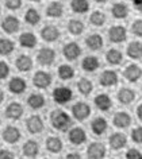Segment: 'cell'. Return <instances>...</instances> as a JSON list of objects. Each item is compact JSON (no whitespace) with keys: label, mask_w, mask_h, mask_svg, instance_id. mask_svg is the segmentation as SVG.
<instances>
[{"label":"cell","mask_w":142,"mask_h":159,"mask_svg":"<svg viewBox=\"0 0 142 159\" xmlns=\"http://www.w3.org/2000/svg\"><path fill=\"white\" fill-rule=\"evenodd\" d=\"M116 97H118V100H119L122 104H130V102H133L134 98H135V93H134L131 89L123 88V89H121L119 92H118Z\"/></svg>","instance_id":"29"},{"label":"cell","mask_w":142,"mask_h":159,"mask_svg":"<svg viewBox=\"0 0 142 159\" xmlns=\"http://www.w3.org/2000/svg\"><path fill=\"white\" fill-rule=\"evenodd\" d=\"M50 121H52V125L54 128L60 129V131H65L70 125L69 115L65 113L64 111H61V109L53 111L52 115H50Z\"/></svg>","instance_id":"1"},{"label":"cell","mask_w":142,"mask_h":159,"mask_svg":"<svg viewBox=\"0 0 142 159\" xmlns=\"http://www.w3.org/2000/svg\"><path fill=\"white\" fill-rule=\"evenodd\" d=\"M87 154L89 159H103L106 157V146L103 143H91Z\"/></svg>","instance_id":"7"},{"label":"cell","mask_w":142,"mask_h":159,"mask_svg":"<svg viewBox=\"0 0 142 159\" xmlns=\"http://www.w3.org/2000/svg\"><path fill=\"white\" fill-rule=\"evenodd\" d=\"M10 74V66L4 61H0V80H4Z\"/></svg>","instance_id":"42"},{"label":"cell","mask_w":142,"mask_h":159,"mask_svg":"<svg viewBox=\"0 0 142 159\" xmlns=\"http://www.w3.org/2000/svg\"><path fill=\"white\" fill-rule=\"evenodd\" d=\"M91 128H92V132L95 135H102L107 129V121H106L104 117H96V119H93Z\"/></svg>","instance_id":"25"},{"label":"cell","mask_w":142,"mask_h":159,"mask_svg":"<svg viewBox=\"0 0 142 159\" xmlns=\"http://www.w3.org/2000/svg\"><path fill=\"white\" fill-rule=\"evenodd\" d=\"M0 159H15V157L8 150H0Z\"/></svg>","instance_id":"46"},{"label":"cell","mask_w":142,"mask_h":159,"mask_svg":"<svg viewBox=\"0 0 142 159\" xmlns=\"http://www.w3.org/2000/svg\"><path fill=\"white\" fill-rule=\"evenodd\" d=\"M3 100H4V93H3V90L0 89V104L3 102Z\"/></svg>","instance_id":"50"},{"label":"cell","mask_w":142,"mask_h":159,"mask_svg":"<svg viewBox=\"0 0 142 159\" xmlns=\"http://www.w3.org/2000/svg\"><path fill=\"white\" fill-rule=\"evenodd\" d=\"M131 31H133L134 35H137V37H142V19L134 20L133 26H131Z\"/></svg>","instance_id":"41"},{"label":"cell","mask_w":142,"mask_h":159,"mask_svg":"<svg viewBox=\"0 0 142 159\" xmlns=\"http://www.w3.org/2000/svg\"><path fill=\"white\" fill-rule=\"evenodd\" d=\"M111 14L115 19H125L129 15V7L125 3H115L111 8Z\"/></svg>","instance_id":"21"},{"label":"cell","mask_w":142,"mask_h":159,"mask_svg":"<svg viewBox=\"0 0 142 159\" xmlns=\"http://www.w3.org/2000/svg\"><path fill=\"white\" fill-rule=\"evenodd\" d=\"M95 105H96L100 111H108L112 105V101H111V98H110L108 94L102 93L99 96L95 97Z\"/></svg>","instance_id":"22"},{"label":"cell","mask_w":142,"mask_h":159,"mask_svg":"<svg viewBox=\"0 0 142 159\" xmlns=\"http://www.w3.org/2000/svg\"><path fill=\"white\" fill-rule=\"evenodd\" d=\"M41 37L46 42H54L60 38V30L56 26H45L41 30Z\"/></svg>","instance_id":"12"},{"label":"cell","mask_w":142,"mask_h":159,"mask_svg":"<svg viewBox=\"0 0 142 159\" xmlns=\"http://www.w3.org/2000/svg\"><path fill=\"white\" fill-rule=\"evenodd\" d=\"M96 2H97V3H106L107 0H96Z\"/></svg>","instance_id":"51"},{"label":"cell","mask_w":142,"mask_h":159,"mask_svg":"<svg viewBox=\"0 0 142 159\" xmlns=\"http://www.w3.org/2000/svg\"><path fill=\"white\" fill-rule=\"evenodd\" d=\"M66 159H81V157L76 152H70V154L66 155Z\"/></svg>","instance_id":"48"},{"label":"cell","mask_w":142,"mask_h":159,"mask_svg":"<svg viewBox=\"0 0 142 159\" xmlns=\"http://www.w3.org/2000/svg\"><path fill=\"white\" fill-rule=\"evenodd\" d=\"M137 116L138 119L142 121V104L141 105H138V108H137Z\"/></svg>","instance_id":"49"},{"label":"cell","mask_w":142,"mask_h":159,"mask_svg":"<svg viewBox=\"0 0 142 159\" xmlns=\"http://www.w3.org/2000/svg\"><path fill=\"white\" fill-rule=\"evenodd\" d=\"M37 59L42 66H50L56 59V51L53 49H49V47H43L38 51Z\"/></svg>","instance_id":"4"},{"label":"cell","mask_w":142,"mask_h":159,"mask_svg":"<svg viewBox=\"0 0 142 159\" xmlns=\"http://www.w3.org/2000/svg\"><path fill=\"white\" fill-rule=\"evenodd\" d=\"M39 152V146L35 140H27L23 146V154L26 157H37V154Z\"/></svg>","instance_id":"32"},{"label":"cell","mask_w":142,"mask_h":159,"mask_svg":"<svg viewBox=\"0 0 142 159\" xmlns=\"http://www.w3.org/2000/svg\"><path fill=\"white\" fill-rule=\"evenodd\" d=\"M126 143H127V139L123 134H114L111 135V138H110V146L112 147L114 150H121L123 148L126 146Z\"/></svg>","instance_id":"24"},{"label":"cell","mask_w":142,"mask_h":159,"mask_svg":"<svg viewBox=\"0 0 142 159\" xmlns=\"http://www.w3.org/2000/svg\"><path fill=\"white\" fill-rule=\"evenodd\" d=\"M112 121H114V125L118 127V128H126V127H129L130 123H131V117L126 112H118V113H115Z\"/></svg>","instance_id":"19"},{"label":"cell","mask_w":142,"mask_h":159,"mask_svg":"<svg viewBox=\"0 0 142 159\" xmlns=\"http://www.w3.org/2000/svg\"><path fill=\"white\" fill-rule=\"evenodd\" d=\"M26 125L30 134H39L43 129V121L38 115H34V116H30L27 119Z\"/></svg>","instance_id":"13"},{"label":"cell","mask_w":142,"mask_h":159,"mask_svg":"<svg viewBox=\"0 0 142 159\" xmlns=\"http://www.w3.org/2000/svg\"><path fill=\"white\" fill-rule=\"evenodd\" d=\"M25 19L29 25L35 26L39 23V20H41V15H39V12L35 8H29L25 14Z\"/></svg>","instance_id":"36"},{"label":"cell","mask_w":142,"mask_h":159,"mask_svg":"<svg viewBox=\"0 0 142 159\" xmlns=\"http://www.w3.org/2000/svg\"><path fill=\"white\" fill-rule=\"evenodd\" d=\"M100 84L103 86H114L118 84V74L114 70H104L100 75Z\"/></svg>","instance_id":"16"},{"label":"cell","mask_w":142,"mask_h":159,"mask_svg":"<svg viewBox=\"0 0 142 159\" xmlns=\"http://www.w3.org/2000/svg\"><path fill=\"white\" fill-rule=\"evenodd\" d=\"M58 75L61 80H70L74 75V70L70 65H61L58 67Z\"/></svg>","instance_id":"40"},{"label":"cell","mask_w":142,"mask_h":159,"mask_svg":"<svg viewBox=\"0 0 142 159\" xmlns=\"http://www.w3.org/2000/svg\"><path fill=\"white\" fill-rule=\"evenodd\" d=\"M85 43L87 46H88V49L91 50H99L102 49V46H103V38H102V35L99 34H91L88 38L85 39Z\"/></svg>","instance_id":"23"},{"label":"cell","mask_w":142,"mask_h":159,"mask_svg":"<svg viewBox=\"0 0 142 159\" xmlns=\"http://www.w3.org/2000/svg\"><path fill=\"white\" fill-rule=\"evenodd\" d=\"M26 88H27V84L23 78L14 77V78H11V81L8 82V89H10V92L14 94H22L26 90Z\"/></svg>","instance_id":"14"},{"label":"cell","mask_w":142,"mask_h":159,"mask_svg":"<svg viewBox=\"0 0 142 159\" xmlns=\"http://www.w3.org/2000/svg\"><path fill=\"white\" fill-rule=\"evenodd\" d=\"M70 7L74 12L77 14H84L89 8V2L88 0H72L70 2Z\"/></svg>","instance_id":"33"},{"label":"cell","mask_w":142,"mask_h":159,"mask_svg":"<svg viewBox=\"0 0 142 159\" xmlns=\"http://www.w3.org/2000/svg\"><path fill=\"white\" fill-rule=\"evenodd\" d=\"M23 115V107L19 102H11L6 108V116L11 120H18Z\"/></svg>","instance_id":"15"},{"label":"cell","mask_w":142,"mask_h":159,"mask_svg":"<svg viewBox=\"0 0 142 159\" xmlns=\"http://www.w3.org/2000/svg\"><path fill=\"white\" fill-rule=\"evenodd\" d=\"M123 75H125V78L127 80V81L137 82L138 80L141 78V75H142V70H141V67L138 65H135V63H131V65L126 66V69L123 71Z\"/></svg>","instance_id":"10"},{"label":"cell","mask_w":142,"mask_h":159,"mask_svg":"<svg viewBox=\"0 0 142 159\" xmlns=\"http://www.w3.org/2000/svg\"><path fill=\"white\" fill-rule=\"evenodd\" d=\"M131 2H133L134 7H135L138 11H141L142 12V0H131Z\"/></svg>","instance_id":"47"},{"label":"cell","mask_w":142,"mask_h":159,"mask_svg":"<svg viewBox=\"0 0 142 159\" xmlns=\"http://www.w3.org/2000/svg\"><path fill=\"white\" fill-rule=\"evenodd\" d=\"M62 54L66 59L69 61H76V59L81 55V47L78 46L76 42H69L62 47Z\"/></svg>","instance_id":"3"},{"label":"cell","mask_w":142,"mask_h":159,"mask_svg":"<svg viewBox=\"0 0 142 159\" xmlns=\"http://www.w3.org/2000/svg\"><path fill=\"white\" fill-rule=\"evenodd\" d=\"M50 84H52V75L47 73V71L39 70L34 74V85L37 88L45 89L47 86H50Z\"/></svg>","instance_id":"6"},{"label":"cell","mask_w":142,"mask_h":159,"mask_svg":"<svg viewBox=\"0 0 142 159\" xmlns=\"http://www.w3.org/2000/svg\"><path fill=\"white\" fill-rule=\"evenodd\" d=\"M12 51H14V42L11 39H7V38L0 39V54L8 55Z\"/></svg>","instance_id":"38"},{"label":"cell","mask_w":142,"mask_h":159,"mask_svg":"<svg viewBox=\"0 0 142 159\" xmlns=\"http://www.w3.org/2000/svg\"><path fill=\"white\" fill-rule=\"evenodd\" d=\"M3 139L7 143H10V144H14V143L19 142V139H21V131L14 125L6 127L4 131H3Z\"/></svg>","instance_id":"11"},{"label":"cell","mask_w":142,"mask_h":159,"mask_svg":"<svg viewBox=\"0 0 142 159\" xmlns=\"http://www.w3.org/2000/svg\"><path fill=\"white\" fill-rule=\"evenodd\" d=\"M15 65H17L19 71H29L31 67H33V61H31V58L29 57V55L22 54L17 58Z\"/></svg>","instance_id":"20"},{"label":"cell","mask_w":142,"mask_h":159,"mask_svg":"<svg viewBox=\"0 0 142 159\" xmlns=\"http://www.w3.org/2000/svg\"><path fill=\"white\" fill-rule=\"evenodd\" d=\"M72 97H73L72 90L66 88V86H58L53 92V98L57 104H66V102L72 100Z\"/></svg>","instance_id":"2"},{"label":"cell","mask_w":142,"mask_h":159,"mask_svg":"<svg viewBox=\"0 0 142 159\" xmlns=\"http://www.w3.org/2000/svg\"><path fill=\"white\" fill-rule=\"evenodd\" d=\"M31 2H41V0H31Z\"/></svg>","instance_id":"52"},{"label":"cell","mask_w":142,"mask_h":159,"mask_svg":"<svg viewBox=\"0 0 142 159\" xmlns=\"http://www.w3.org/2000/svg\"><path fill=\"white\" fill-rule=\"evenodd\" d=\"M64 14V6L60 2H52L46 8V15L49 18H61Z\"/></svg>","instance_id":"17"},{"label":"cell","mask_w":142,"mask_h":159,"mask_svg":"<svg viewBox=\"0 0 142 159\" xmlns=\"http://www.w3.org/2000/svg\"><path fill=\"white\" fill-rule=\"evenodd\" d=\"M131 138L135 143H142V127H137V128L133 129Z\"/></svg>","instance_id":"45"},{"label":"cell","mask_w":142,"mask_h":159,"mask_svg":"<svg viewBox=\"0 0 142 159\" xmlns=\"http://www.w3.org/2000/svg\"><path fill=\"white\" fill-rule=\"evenodd\" d=\"M127 54L133 59L142 58V43L141 42H131L127 46Z\"/></svg>","instance_id":"28"},{"label":"cell","mask_w":142,"mask_h":159,"mask_svg":"<svg viewBox=\"0 0 142 159\" xmlns=\"http://www.w3.org/2000/svg\"><path fill=\"white\" fill-rule=\"evenodd\" d=\"M126 159H142V154L137 148H130L126 152Z\"/></svg>","instance_id":"44"},{"label":"cell","mask_w":142,"mask_h":159,"mask_svg":"<svg viewBox=\"0 0 142 159\" xmlns=\"http://www.w3.org/2000/svg\"><path fill=\"white\" fill-rule=\"evenodd\" d=\"M89 22H91V25L100 27V26H103L106 23V15L102 12V11H93V12L91 14Z\"/></svg>","instance_id":"39"},{"label":"cell","mask_w":142,"mask_h":159,"mask_svg":"<svg viewBox=\"0 0 142 159\" xmlns=\"http://www.w3.org/2000/svg\"><path fill=\"white\" fill-rule=\"evenodd\" d=\"M87 139V135L84 132V129L80 128V127H76V128L70 129L69 132V140L70 143H73V144H81V143H84Z\"/></svg>","instance_id":"18"},{"label":"cell","mask_w":142,"mask_h":159,"mask_svg":"<svg viewBox=\"0 0 142 159\" xmlns=\"http://www.w3.org/2000/svg\"><path fill=\"white\" fill-rule=\"evenodd\" d=\"M22 6V0H6V7L11 11L19 10Z\"/></svg>","instance_id":"43"},{"label":"cell","mask_w":142,"mask_h":159,"mask_svg":"<svg viewBox=\"0 0 142 159\" xmlns=\"http://www.w3.org/2000/svg\"><path fill=\"white\" fill-rule=\"evenodd\" d=\"M77 89H78V92H80L81 94H84V96H88V94L92 92L93 85H92V82H91L89 80L81 78L80 81L77 82Z\"/></svg>","instance_id":"37"},{"label":"cell","mask_w":142,"mask_h":159,"mask_svg":"<svg viewBox=\"0 0 142 159\" xmlns=\"http://www.w3.org/2000/svg\"><path fill=\"white\" fill-rule=\"evenodd\" d=\"M81 66H83V69H84L85 71L92 73V71H95L97 67H99V59H97L96 57H93V55L85 57L84 59H83V62H81Z\"/></svg>","instance_id":"27"},{"label":"cell","mask_w":142,"mask_h":159,"mask_svg":"<svg viewBox=\"0 0 142 159\" xmlns=\"http://www.w3.org/2000/svg\"><path fill=\"white\" fill-rule=\"evenodd\" d=\"M68 30L73 35H80L84 31V23L81 20H78V19H70L68 23Z\"/></svg>","instance_id":"34"},{"label":"cell","mask_w":142,"mask_h":159,"mask_svg":"<svg viewBox=\"0 0 142 159\" xmlns=\"http://www.w3.org/2000/svg\"><path fill=\"white\" fill-rule=\"evenodd\" d=\"M72 113H73L74 119H77V120H84V119L89 116L91 108L85 102H76V104L72 107Z\"/></svg>","instance_id":"9"},{"label":"cell","mask_w":142,"mask_h":159,"mask_svg":"<svg viewBox=\"0 0 142 159\" xmlns=\"http://www.w3.org/2000/svg\"><path fill=\"white\" fill-rule=\"evenodd\" d=\"M108 38L114 43H122L127 38V31L123 26H114L108 31Z\"/></svg>","instance_id":"5"},{"label":"cell","mask_w":142,"mask_h":159,"mask_svg":"<svg viewBox=\"0 0 142 159\" xmlns=\"http://www.w3.org/2000/svg\"><path fill=\"white\" fill-rule=\"evenodd\" d=\"M2 27H3V30H4L7 34H14V33H17V31L19 30L21 23H19L18 18L12 16V15H8V16H6L4 19H3Z\"/></svg>","instance_id":"8"},{"label":"cell","mask_w":142,"mask_h":159,"mask_svg":"<svg viewBox=\"0 0 142 159\" xmlns=\"http://www.w3.org/2000/svg\"><path fill=\"white\" fill-rule=\"evenodd\" d=\"M46 147L50 152H60L62 150V142L57 136H49L46 139Z\"/></svg>","instance_id":"31"},{"label":"cell","mask_w":142,"mask_h":159,"mask_svg":"<svg viewBox=\"0 0 142 159\" xmlns=\"http://www.w3.org/2000/svg\"><path fill=\"white\" fill-rule=\"evenodd\" d=\"M19 43L26 47V49H33V47L37 45V38L33 33H23L21 37H19Z\"/></svg>","instance_id":"26"},{"label":"cell","mask_w":142,"mask_h":159,"mask_svg":"<svg viewBox=\"0 0 142 159\" xmlns=\"http://www.w3.org/2000/svg\"><path fill=\"white\" fill-rule=\"evenodd\" d=\"M27 104H29L33 109H39L45 105V97L39 93H33L27 98Z\"/></svg>","instance_id":"30"},{"label":"cell","mask_w":142,"mask_h":159,"mask_svg":"<svg viewBox=\"0 0 142 159\" xmlns=\"http://www.w3.org/2000/svg\"><path fill=\"white\" fill-rule=\"evenodd\" d=\"M106 59H107V62L111 63V65H118V63L122 62L123 57H122V53L119 50L111 49V50L107 51V54H106Z\"/></svg>","instance_id":"35"}]
</instances>
